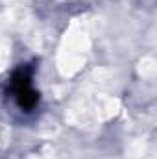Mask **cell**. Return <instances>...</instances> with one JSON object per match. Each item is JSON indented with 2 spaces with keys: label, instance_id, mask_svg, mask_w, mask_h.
I'll list each match as a JSON object with an SVG mask.
<instances>
[{
  "label": "cell",
  "instance_id": "cell-1",
  "mask_svg": "<svg viewBox=\"0 0 157 159\" xmlns=\"http://www.w3.org/2000/svg\"><path fill=\"white\" fill-rule=\"evenodd\" d=\"M11 87H13V93H15V98L19 102V106L26 111L34 109L39 96L35 93V89L32 87V69L28 67H22L19 69L15 74H13V80H11Z\"/></svg>",
  "mask_w": 157,
  "mask_h": 159
}]
</instances>
